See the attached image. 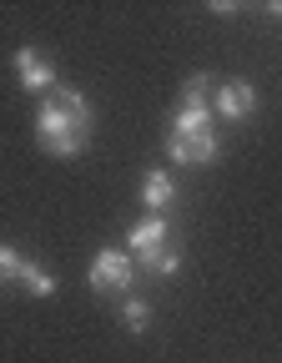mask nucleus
<instances>
[{
    "label": "nucleus",
    "instance_id": "f8f14e48",
    "mask_svg": "<svg viewBox=\"0 0 282 363\" xmlns=\"http://www.w3.org/2000/svg\"><path fill=\"white\" fill-rule=\"evenodd\" d=\"M26 262H30V257H21L16 247H6V242H0V283H16L21 272H26Z\"/></svg>",
    "mask_w": 282,
    "mask_h": 363
},
{
    "label": "nucleus",
    "instance_id": "7ed1b4c3",
    "mask_svg": "<svg viewBox=\"0 0 282 363\" xmlns=\"http://www.w3.org/2000/svg\"><path fill=\"white\" fill-rule=\"evenodd\" d=\"M126 252L131 257H141V262H157L162 252H167V217H147V222H136L131 227V238H126Z\"/></svg>",
    "mask_w": 282,
    "mask_h": 363
},
{
    "label": "nucleus",
    "instance_id": "f03ea898",
    "mask_svg": "<svg viewBox=\"0 0 282 363\" xmlns=\"http://www.w3.org/2000/svg\"><path fill=\"white\" fill-rule=\"evenodd\" d=\"M131 278H136V267H131V257L121 247H101L96 262H91V288L96 293H126Z\"/></svg>",
    "mask_w": 282,
    "mask_h": 363
},
{
    "label": "nucleus",
    "instance_id": "6e6552de",
    "mask_svg": "<svg viewBox=\"0 0 282 363\" xmlns=\"http://www.w3.org/2000/svg\"><path fill=\"white\" fill-rule=\"evenodd\" d=\"M171 136H212V106H181L171 116Z\"/></svg>",
    "mask_w": 282,
    "mask_h": 363
},
{
    "label": "nucleus",
    "instance_id": "20e7f679",
    "mask_svg": "<svg viewBox=\"0 0 282 363\" xmlns=\"http://www.w3.org/2000/svg\"><path fill=\"white\" fill-rule=\"evenodd\" d=\"M16 76H21V86H26V91H35V96L56 86L51 61H45V56L35 51V45H21V51H16Z\"/></svg>",
    "mask_w": 282,
    "mask_h": 363
},
{
    "label": "nucleus",
    "instance_id": "39448f33",
    "mask_svg": "<svg viewBox=\"0 0 282 363\" xmlns=\"http://www.w3.org/2000/svg\"><path fill=\"white\" fill-rule=\"evenodd\" d=\"M252 106H257V91H252L247 81H222V86H217V101H212L217 116L242 121V116H252Z\"/></svg>",
    "mask_w": 282,
    "mask_h": 363
},
{
    "label": "nucleus",
    "instance_id": "0eeeda50",
    "mask_svg": "<svg viewBox=\"0 0 282 363\" xmlns=\"http://www.w3.org/2000/svg\"><path fill=\"white\" fill-rule=\"evenodd\" d=\"M141 202L152 207V217H167V207L176 202V187H171V177H167L162 167L141 177Z\"/></svg>",
    "mask_w": 282,
    "mask_h": 363
},
{
    "label": "nucleus",
    "instance_id": "9b49d317",
    "mask_svg": "<svg viewBox=\"0 0 282 363\" xmlns=\"http://www.w3.org/2000/svg\"><path fill=\"white\" fill-rule=\"evenodd\" d=\"M207 96H217L207 76H192V81L181 86V106H207Z\"/></svg>",
    "mask_w": 282,
    "mask_h": 363
},
{
    "label": "nucleus",
    "instance_id": "1a4fd4ad",
    "mask_svg": "<svg viewBox=\"0 0 282 363\" xmlns=\"http://www.w3.org/2000/svg\"><path fill=\"white\" fill-rule=\"evenodd\" d=\"M121 323H126L131 333H141V328L152 323V303H147V298H126V308H121Z\"/></svg>",
    "mask_w": 282,
    "mask_h": 363
},
{
    "label": "nucleus",
    "instance_id": "9d476101",
    "mask_svg": "<svg viewBox=\"0 0 282 363\" xmlns=\"http://www.w3.org/2000/svg\"><path fill=\"white\" fill-rule=\"evenodd\" d=\"M21 283H26V288H30L35 298H51V293H56V278H51V272H40L35 262H26V272H21Z\"/></svg>",
    "mask_w": 282,
    "mask_h": 363
},
{
    "label": "nucleus",
    "instance_id": "ddd939ff",
    "mask_svg": "<svg viewBox=\"0 0 282 363\" xmlns=\"http://www.w3.org/2000/svg\"><path fill=\"white\" fill-rule=\"evenodd\" d=\"M176 267H181V257H176L171 247H167V252H162V257L152 262V272H157V278H171V272H176Z\"/></svg>",
    "mask_w": 282,
    "mask_h": 363
},
{
    "label": "nucleus",
    "instance_id": "f257e3e1",
    "mask_svg": "<svg viewBox=\"0 0 282 363\" xmlns=\"http://www.w3.org/2000/svg\"><path fill=\"white\" fill-rule=\"evenodd\" d=\"M35 136L51 157H81L91 142V101L81 91H51L35 111Z\"/></svg>",
    "mask_w": 282,
    "mask_h": 363
},
{
    "label": "nucleus",
    "instance_id": "423d86ee",
    "mask_svg": "<svg viewBox=\"0 0 282 363\" xmlns=\"http://www.w3.org/2000/svg\"><path fill=\"white\" fill-rule=\"evenodd\" d=\"M167 152L176 167H207L217 162V136H167Z\"/></svg>",
    "mask_w": 282,
    "mask_h": 363
}]
</instances>
